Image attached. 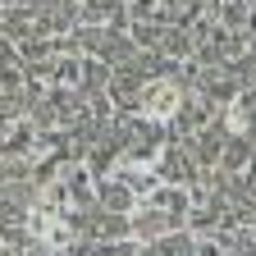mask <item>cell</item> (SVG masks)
<instances>
[{"mask_svg":"<svg viewBox=\"0 0 256 256\" xmlns=\"http://www.w3.org/2000/svg\"><path fill=\"white\" fill-rule=\"evenodd\" d=\"M160 50H165V55H188V50H192V37L170 32V37H160Z\"/></svg>","mask_w":256,"mask_h":256,"instance_id":"obj_4","label":"cell"},{"mask_svg":"<svg viewBox=\"0 0 256 256\" xmlns=\"http://www.w3.org/2000/svg\"><path fill=\"white\" fill-rule=\"evenodd\" d=\"M114 10H119V0H78V14H82V23H106Z\"/></svg>","mask_w":256,"mask_h":256,"instance_id":"obj_3","label":"cell"},{"mask_svg":"<svg viewBox=\"0 0 256 256\" xmlns=\"http://www.w3.org/2000/svg\"><path fill=\"white\" fill-rule=\"evenodd\" d=\"M96 197H101L110 210H138V197H133V188H128L119 174H114V178H106L101 188H96Z\"/></svg>","mask_w":256,"mask_h":256,"instance_id":"obj_2","label":"cell"},{"mask_svg":"<svg viewBox=\"0 0 256 256\" xmlns=\"http://www.w3.org/2000/svg\"><path fill=\"white\" fill-rule=\"evenodd\" d=\"M178 101H183L178 82H146L138 96V110L146 119H170V114H178Z\"/></svg>","mask_w":256,"mask_h":256,"instance_id":"obj_1","label":"cell"}]
</instances>
